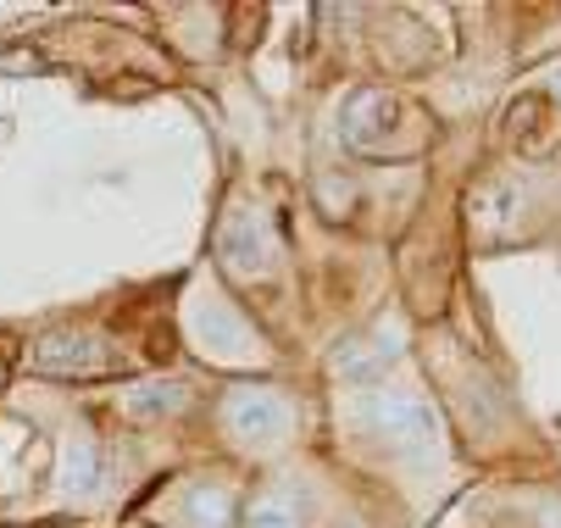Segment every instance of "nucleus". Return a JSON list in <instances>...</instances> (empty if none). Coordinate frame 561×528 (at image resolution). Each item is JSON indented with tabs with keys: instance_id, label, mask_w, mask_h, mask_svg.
<instances>
[{
	"instance_id": "f03ea898",
	"label": "nucleus",
	"mask_w": 561,
	"mask_h": 528,
	"mask_svg": "<svg viewBox=\"0 0 561 528\" xmlns=\"http://www.w3.org/2000/svg\"><path fill=\"white\" fill-rule=\"evenodd\" d=\"M400 356H407V329H400V323H378L367 334L340 340L334 356H329V372H334V379H351V384H367V379H378V372H389Z\"/></svg>"
},
{
	"instance_id": "6e6552de",
	"label": "nucleus",
	"mask_w": 561,
	"mask_h": 528,
	"mask_svg": "<svg viewBox=\"0 0 561 528\" xmlns=\"http://www.w3.org/2000/svg\"><path fill=\"white\" fill-rule=\"evenodd\" d=\"M190 406V384L184 379H150L139 390H128V412L134 417H168V412H184Z\"/></svg>"
},
{
	"instance_id": "f257e3e1",
	"label": "nucleus",
	"mask_w": 561,
	"mask_h": 528,
	"mask_svg": "<svg viewBox=\"0 0 561 528\" xmlns=\"http://www.w3.org/2000/svg\"><path fill=\"white\" fill-rule=\"evenodd\" d=\"M351 417H356L373 439H383L389 450H434V439H439L434 406H428L423 395H412V390H367V395L351 406Z\"/></svg>"
},
{
	"instance_id": "9b49d317",
	"label": "nucleus",
	"mask_w": 561,
	"mask_h": 528,
	"mask_svg": "<svg viewBox=\"0 0 561 528\" xmlns=\"http://www.w3.org/2000/svg\"><path fill=\"white\" fill-rule=\"evenodd\" d=\"M195 329H201L217 351H228V356H233L239 345H245V329H239L228 312H217V307H211V318H206V312H195ZM211 345H206V351H211Z\"/></svg>"
},
{
	"instance_id": "1a4fd4ad",
	"label": "nucleus",
	"mask_w": 561,
	"mask_h": 528,
	"mask_svg": "<svg viewBox=\"0 0 561 528\" xmlns=\"http://www.w3.org/2000/svg\"><path fill=\"white\" fill-rule=\"evenodd\" d=\"M184 517H190L195 528H228V523H233V501H228V490H217V484H195V490L184 495Z\"/></svg>"
},
{
	"instance_id": "20e7f679",
	"label": "nucleus",
	"mask_w": 561,
	"mask_h": 528,
	"mask_svg": "<svg viewBox=\"0 0 561 528\" xmlns=\"http://www.w3.org/2000/svg\"><path fill=\"white\" fill-rule=\"evenodd\" d=\"M222 262H228V273L233 278H256V273H267V262H273V245H267V229H262V217L256 211H228V222H222Z\"/></svg>"
},
{
	"instance_id": "423d86ee",
	"label": "nucleus",
	"mask_w": 561,
	"mask_h": 528,
	"mask_svg": "<svg viewBox=\"0 0 561 528\" xmlns=\"http://www.w3.org/2000/svg\"><path fill=\"white\" fill-rule=\"evenodd\" d=\"M340 128H345L351 145L367 150V145H378V139L394 128V101H389L383 90H362V95L345 106V123H340Z\"/></svg>"
},
{
	"instance_id": "7ed1b4c3",
	"label": "nucleus",
	"mask_w": 561,
	"mask_h": 528,
	"mask_svg": "<svg viewBox=\"0 0 561 528\" xmlns=\"http://www.w3.org/2000/svg\"><path fill=\"white\" fill-rule=\"evenodd\" d=\"M222 423H228L233 439H245V445H278L289 434V406H284V395L251 384V390H233L228 395Z\"/></svg>"
},
{
	"instance_id": "0eeeda50",
	"label": "nucleus",
	"mask_w": 561,
	"mask_h": 528,
	"mask_svg": "<svg viewBox=\"0 0 561 528\" xmlns=\"http://www.w3.org/2000/svg\"><path fill=\"white\" fill-rule=\"evenodd\" d=\"M101 484V450L95 439H67L61 450V495L67 501H90Z\"/></svg>"
},
{
	"instance_id": "39448f33",
	"label": "nucleus",
	"mask_w": 561,
	"mask_h": 528,
	"mask_svg": "<svg viewBox=\"0 0 561 528\" xmlns=\"http://www.w3.org/2000/svg\"><path fill=\"white\" fill-rule=\"evenodd\" d=\"M106 361H112L106 340L101 334H78V329L45 334L34 345V367H45V372H101Z\"/></svg>"
},
{
	"instance_id": "9d476101",
	"label": "nucleus",
	"mask_w": 561,
	"mask_h": 528,
	"mask_svg": "<svg viewBox=\"0 0 561 528\" xmlns=\"http://www.w3.org/2000/svg\"><path fill=\"white\" fill-rule=\"evenodd\" d=\"M245 528H300V506L289 495H262L245 517Z\"/></svg>"
}]
</instances>
